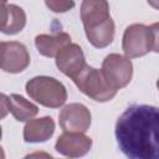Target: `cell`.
<instances>
[{
    "instance_id": "obj_4",
    "label": "cell",
    "mask_w": 159,
    "mask_h": 159,
    "mask_svg": "<svg viewBox=\"0 0 159 159\" xmlns=\"http://www.w3.org/2000/svg\"><path fill=\"white\" fill-rule=\"evenodd\" d=\"M101 72L107 83L118 91L130 82L133 76V65L129 57L111 53L103 60Z\"/></svg>"
},
{
    "instance_id": "obj_9",
    "label": "cell",
    "mask_w": 159,
    "mask_h": 159,
    "mask_svg": "<svg viewBox=\"0 0 159 159\" xmlns=\"http://www.w3.org/2000/svg\"><path fill=\"white\" fill-rule=\"evenodd\" d=\"M91 147V138L84 135L82 132H65L58 137L55 145L60 154L70 158H77L87 154Z\"/></svg>"
},
{
    "instance_id": "obj_8",
    "label": "cell",
    "mask_w": 159,
    "mask_h": 159,
    "mask_svg": "<svg viewBox=\"0 0 159 159\" xmlns=\"http://www.w3.org/2000/svg\"><path fill=\"white\" fill-rule=\"evenodd\" d=\"M56 66L63 75L73 80L86 66L82 48L76 43L65 46L56 56Z\"/></svg>"
},
{
    "instance_id": "obj_18",
    "label": "cell",
    "mask_w": 159,
    "mask_h": 159,
    "mask_svg": "<svg viewBox=\"0 0 159 159\" xmlns=\"http://www.w3.org/2000/svg\"><path fill=\"white\" fill-rule=\"evenodd\" d=\"M147 1H148V4H149L152 7L159 10V0H147Z\"/></svg>"
},
{
    "instance_id": "obj_10",
    "label": "cell",
    "mask_w": 159,
    "mask_h": 159,
    "mask_svg": "<svg viewBox=\"0 0 159 159\" xmlns=\"http://www.w3.org/2000/svg\"><path fill=\"white\" fill-rule=\"evenodd\" d=\"M111 19L107 0H83L81 4V20L84 29L102 25Z\"/></svg>"
},
{
    "instance_id": "obj_13",
    "label": "cell",
    "mask_w": 159,
    "mask_h": 159,
    "mask_svg": "<svg viewBox=\"0 0 159 159\" xmlns=\"http://www.w3.org/2000/svg\"><path fill=\"white\" fill-rule=\"evenodd\" d=\"M26 24L25 11L17 5H2L1 9V31L7 35L20 32Z\"/></svg>"
},
{
    "instance_id": "obj_5",
    "label": "cell",
    "mask_w": 159,
    "mask_h": 159,
    "mask_svg": "<svg viewBox=\"0 0 159 159\" xmlns=\"http://www.w3.org/2000/svg\"><path fill=\"white\" fill-rule=\"evenodd\" d=\"M122 48L127 57L135 58L152 51L150 30L143 24H133L128 26L123 35Z\"/></svg>"
},
{
    "instance_id": "obj_12",
    "label": "cell",
    "mask_w": 159,
    "mask_h": 159,
    "mask_svg": "<svg viewBox=\"0 0 159 159\" xmlns=\"http://www.w3.org/2000/svg\"><path fill=\"white\" fill-rule=\"evenodd\" d=\"M71 43V37L66 32H58L55 35H37L35 37V45L37 51L46 57H55L67 45Z\"/></svg>"
},
{
    "instance_id": "obj_7",
    "label": "cell",
    "mask_w": 159,
    "mask_h": 159,
    "mask_svg": "<svg viewBox=\"0 0 159 159\" xmlns=\"http://www.w3.org/2000/svg\"><path fill=\"white\" fill-rule=\"evenodd\" d=\"M58 122L63 132L84 133L91 125V113L81 103H70L60 112Z\"/></svg>"
},
{
    "instance_id": "obj_14",
    "label": "cell",
    "mask_w": 159,
    "mask_h": 159,
    "mask_svg": "<svg viewBox=\"0 0 159 159\" xmlns=\"http://www.w3.org/2000/svg\"><path fill=\"white\" fill-rule=\"evenodd\" d=\"M2 96L5 98L9 112L19 122L29 120L32 117H35L39 112V108L30 101L25 99L22 96H19V94H10L9 97H6L5 94Z\"/></svg>"
},
{
    "instance_id": "obj_2",
    "label": "cell",
    "mask_w": 159,
    "mask_h": 159,
    "mask_svg": "<svg viewBox=\"0 0 159 159\" xmlns=\"http://www.w3.org/2000/svg\"><path fill=\"white\" fill-rule=\"evenodd\" d=\"M27 94L37 103L48 107L58 108L67 99L66 87L53 77L37 76L26 83Z\"/></svg>"
},
{
    "instance_id": "obj_16",
    "label": "cell",
    "mask_w": 159,
    "mask_h": 159,
    "mask_svg": "<svg viewBox=\"0 0 159 159\" xmlns=\"http://www.w3.org/2000/svg\"><path fill=\"white\" fill-rule=\"evenodd\" d=\"M45 2L53 12H66L75 6L73 0H45Z\"/></svg>"
},
{
    "instance_id": "obj_1",
    "label": "cell",
    "mask_w": 159,
    "mask_h": 159,
    "mask_svg": "<svg viewBox=\"0 0 159 159\" xmlns=\"http://www.w3.org/2000/svg\"><path fill=\"white\" fill-rule=\"evenodd\" d=\"M116 139L130 159H159V108L129 106L116 123Z\"/></svg>"
},
{
    "instance_id": "obj_3",
    "label": "cell",
    "mask_w": 159,
    "mask_h": 159,
    "mask_svg": "<svg viewBox=\"0 0 159 159\" xmlns=\"http://www.w3.org/2000/svg\"><path fill=\"white\" fill-rule=\"evenodd\" d=\"M73 82L82 93L96 102L111 101L117 94V89L112 88L107 83L101 70L88 65H86L83 70L73 78Z\"/></svg>"
},
{
    "instance_id": "obj_19",
    "label": "cell",
    "mask_w": 159,
    "mask_h": 159,
    "mask_svg": "<svg viewBox=\"0 0 159 159\" xmlns=\"http://www.w3.org/2000/svg\"><path fill=\"white\" fill-rule=\"evenodd\" d=\"M157 87H158V89H159V80H158V82H157Z\"/></svg>"
},
{
    "instance_id": "obj_15",
    "label": "cell",
    "mask_w": 159,
    "mask_h": 159,
    "mask_svg": "<svg viewBox=\"0 0 159 159\" xmlns=\"http://www.w3.org/2000/svg\"><path fill=\"white\" fill-rule=\"evenodd\" d=\"M88 41L97 48L107 47L114 39V22L112 17L99 26L84 29Z\"/></svg>"
},
{
    "instance_id": "obj_6",
    "label": "cell",
    "mask_w": 159,
    "mask_h": 159,
    "mask_svg": "<svg viewBox=\"0 0 159 159\" xmlns=\"http://www.w3.org/2000/svg\"><path fill=\"white\" fill-rule=\"evenodd\" d=\"M30 63V55L24 43L10 41L0 45V65L1 70L10 73L22 72Z\"/></svg>"
},
{
    "instance_id": "obj_11",
    "label": "cell",
    "mask_w": 159,
    "mask_h": 159,
    "mask_svg": "<svg viewBox=\"0 0 159 159\" xmlns=\"http://www.w3.org/2000/svg\"><path fill=\"white\" fill-rule=\"evenodd\" d=\"M55 132V122L51 117L31 119L24 128V139L27 143L46 142Z\"/></svg>"
},
{
    "instance_id": "obj_17",
    "label": "cell",
    "mask_w": 159,
    "mask_h": 159,
    "mask_svg": "<svg viewBox=\"0 0 159 159\" xmlns=\"http://www.w3.org/2000/svg\"><path fill=\"white\" fill-rule=\"evenodd\" d=\"M150 37H152V51L159 52V22L152 24L149 26Z\"/></svg>"
}]
</instances>
